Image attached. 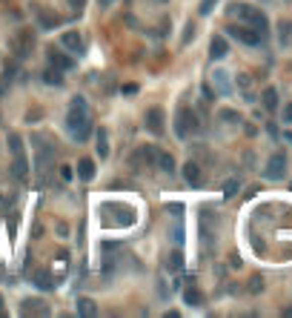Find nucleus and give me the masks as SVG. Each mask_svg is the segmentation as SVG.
Masks as SVG:
<instances>
[{
	"instance_id": "412c9836",
	"label": "nucleus",
	"mask_w": 292,
	"mask_h": 318,
	"mask_svg": "<svg viewBox=\"0 0 292 318\" xmlns=\"http://www.w3.org/2000/svg\"><path fill=\"white\" fill-rule=\"evenodd\" d=\"M166 267L172 270V273H175V270H181V267H184V255H181V252H172V255H169V261H166Z\"/></svg>"
},
{
	"instance_id": "f8f14e48",
	"label": "nucleus",
	"mask_w": 292,
	"mask_h": 318,
	"mask_svg": "<svg viewBox=\"0 0 292 318\" xmlns=\"http://www.w3.org/2000/svg\"><path fill=\"white\" fill-rule=\"evenodd\" d=\"M155 164H158V167L163 169L166 175H172V172H175V158H172L169 152H158V161H155Z\"/></svg>"
},
{
	"instance_id": "f03ea898",
	"label": "nucleus",
	"mask_w": 292,
	"mask_h": 318,
	"mask_svg": "<svg viewBox=\"0 0 292 318\" xmlns=\"http://www.w3.org/2000/svg\"><path fill=\"white\" fill-rule=\"evenodd\" d=\"M198 115H195L189 106H181L178 109V118H175V132H178V138H186V135H192V132H198Z\"/></svg>"
},
{
	"instance_id": "7c9ffc66",
	"label": "nucleus",
	"mask_w": 292,
	"mask_h": 318,
	"mask_svg": "<svg viewBox=\"0 0 292 318\" xmlns=\"http://www.w3.org/2000/svg\"><path fill=\"white\" fill-rule=\"evenodd\" d=\"M261 287H264V281H261V278H252V292H258Z\"/></svg>"
},
{
	"instance_id": "7ed1b4c3",
	"label": "nucleus",
	"mask_w": 292,
	"mask_h": 318,
	"mask_svg": "<svg viewBox=\"0 0 292 318\" xmlns=\"http://www.w3.org/2000/svg\"><path fill=\"white\" fill-rule=\"evenodd\" d=\"M229 12H232V15H238V18H244V20H249V23H252V29H258L261 35H264V32H266V26H269V23H266V15H264V12L252 9V6L235 3V6H232Z\"/></svg>"
},
{
	"instance_id": "39448f33",
	"label": "nucleus",
	"mask_w": 292,
	"mask_h": 318,
	"mask_svg": "<svg viewBox=\"0 0 292 318\" xmlns=\"http://www.w3.org/2000/svg\"><path fill=\"white\" fill-rule=\"evenodd\" d=\"M283 172H286V155H283V152H275L272 158H269V164H266L264 175L269 178V181H278V178H283Z\"/></svg>"
},
{
	"instance_id": "c85d7f7f",
	"label": "nucleus",
	"mask_w": 292,
	"mask_h": 318,
	"mask_svg": "<svg viewBox=\"0 0 292 318\" xmlns=\"http://www.w3.org/2000/svg\"><path fill=\"white\" fill-rule=\"evenodd\" d=\"M283 124H292V103L283 106Z\"/></svg>"
},
{
	"instance_id": "6e6552de",
	"label": "nucleus",
	"mask_w": 292,
	"mask_h": 318,
	"mask_svg": "<svg viewBox=\"0 0 292 318\" xmlns=\"http://www.w3.org/2000/svg\"><path fill=\"white\" fill-rule=\"evenodd\" d=\"M226 52H229V43H226V37H212V43H209V55H212V61H221V58H226Z\"/></svg>"
},
{
	"instance_id": "aec40b11",
	"label": "nucleus",
	"mask_w": 292,
	"mask_h": 318,
	"mask_svg": "<svg viewBox=\"0 0 292 318\" xmlns=\"http://www.w3.org/2000/svg\"><path fill=\"white\" fill-rule=\"evenodd\" d=\"M264 106L266 109H275V106H278V92H275V89H266L264 92Z\"/></svg>"
},
{
	"instance_id": "4468645a",
	"label": "nucleus",
	"mask_w": 292,
	"mask_h": 318,
	"mask_svg": "<svg viewBox=\"0 0 292 318\" xmlns=\"http://www.w3.org/2000/svg\"><path fill=\"white\" fill-rule=\"evenodd\" d=\"M78 175L83 178V181H92V178H95V164H92L89 158H83L78 164Z\"/></svg>"
},
{
	"instance_id": "f3484780",
	"label": "nucleus",
	"mask_w": 292,
	"mask_h": 318,
	"mask_svg": "<svg viewBox=\"0 0 292 318\" xmlns=\"http://www.w3.org/2000/svg\"><path fill=\"white\" fill-rule=\"evenodd\" d=\"M20 309H23V312H40V315H46V312H49V307H46V304H37V301H32V298L23 301V307H20Z\"/></svg>"
},
{
	"instance_id": "dca6fc26",
	"label": "nucleus",
	"mask_w": 292,
	"mask_h": 318,
	"mask_svg": "<svg viewBox=\"0 0 292 318\" xmlns=\"http://www.w3.org/2000/svg\"><path fill=\"white\" fill-rule=\"evenodd\" d=\"M184 301L189 304V307H201V304H204V295H201L198 290H192V287H189V290L184 292Z\"/></svg>"
},
{
	"instance_id": "a211bd4d",
	"label": "nucleus",
	"mask_w": 292,
	"mask_h": 318,
	"mask_svg": "<svg viewBox=\"0 0 292 318\" xmlns=\"http://www.w3.org/2000/svg\"><path fill=\"white\" fill-rule=\"evenodd\" d=\"M78 312H80V315H95V312H97L95 301H89V298H80V301H78Z\"/></svg>"
},
{
	"instance_id": "5701e85b",
	"label": "nucleus",
	"mask_w": 292,
	"mask_h": 318,
	"mask_svg": "<svg viewBox=\"0 0 292 318\" xmlns=\"http://www.w3.org/2000/svg\"><path fill=\"white\" fill-rule=\"evenodd\" d=\"M18 46H20V55H29V52H32V35L23 32V37L18 40Z\"/></svg>"
},
{
	"instance_id": "9b49d317",
	"label": "nucleus",
	"mask_w": 292,
	"mask_h": 318,
	"mask_svg": "<svg viewBox=\"0 0 292 318\" xmlns=\"http://www.w3.org/2000/svg\"><path fill=\"white\" fill-rule=\"evenodd\" d=\"M49 63H52L54 69H61V72H66V69H72V66H75V61H72V58H66V55H61V52H49Z\"/></svg>"
},
{
	"instance_id": "cd10ccee",
	"label": "nucleus",
	"mask_w": 292,
	"mask_h": 318,
	"mask_svg": "<svg viewBox=\"0 0 292 318\" xmlns=\"http://www.w3.org/2000/svg\"><path fill=\"white\" fill-rule=\"evenodd\" d=\"M221 118H223V121H238V112H232V109H223Z\"/></svg>"
},
{
	"instance_id": "393cba45",
	"label": "nucleus",
	"mask_w": 292,
	"mask_h": 318,
	"mask_svg": "<svg viewBox=\"0 0 292 318\" xmlns=\"http://www.w3.org/2000/svg\"><path fill=\"white\" fill-rule=\"evenodd\" d=\"M37 287H40V290H43V287H46V290H52V287H54V281H52V278H49V275H37Z\"/></svg>"
},
{
	"instance_id": "1a4fd4ad",
	"label": "nucleus",
	"mask_w": 292,
	"mask_h": 318,
	"mask_svg": "<svg viewBox=\"0 0 292 318\" xmlns=\"http://www.w3.org/2000/svg\"><path fill=\"white\" fill-rule=\"evenodd\" d=\"M146 129H149V132H158V135H160V129H163V112L155 109V106L146 112Z\"/></svg>"
},
{
	"instance_id": "f257e3e1",
	"label": "nucleus",
	"mask_w": 292,
	"mask_h": 318,
	"mask_svg": "<svg viewBox=\"0 0 292 318\" xmlns=\"http://www.w3.org/2000/svg\"><path fill=\"white\" fill-rule=\"evenodd\" d=\"M66 129L72 132L75 141H86L89 138V106L83 97H72L69 112H66Z\"/></svg>"
},
{
	"instance_id": "9d476101",
	"label": "nucleus",
	"mask_w": 292,
	"mask_h": 318,
	"mask_svg": "<svg viewBox=\"0 0 292 318\" xmlns=\"http://www.w3.org/2000/svg\"><path fill=\"white\" fill-rule=\"evenodd\" d=\"M184 178H186V184L189 186H201V181H204V178H201V167L192 164V161L184 164Z\"/></svg>"
},
{
	"instance_id": "20e7f679",
	"label": "nucleus",
	"mask_w": 292,
	"mask_h": 318,
	"mask_svg": "<svg viewBox=\"0 0 292 318\" xmlns=\"http://www.w3.org/2000/svg\"><path fill=\"white\" fill-rule=\"evenodd\" d=\"M155 161H158V149H155V146H141L138 152L129 155V167L143 169V167H152Z\"/></svg>"
},
{
	"instance_id": "2eb2a0df",
	"label": "nucleus",
	"mask_w": 292,
	"mask_h": 318,
	"mask_svg": "<svg viewBox=\"0 0 292 318\" xmlns=\"http://www.w3.org/2000/svg\"><path fill=\"white\" fill-rule=\"evenodd\" d=\"M37 23H40L43 29H54L57 23H61V18L52 15V12H40V15H37Z\"/></svg>"
},
{
	"instance_id": "ddd939ff",
	"label": "nucleus",
	"mask_w": 292,
	"mask_h": 318,
	"mask_svg": "<svg viewBox=\"0 0 292 318\" xmlns=\"http://www.w3.org/2000/svg\"><path fill=\"white\" fill-rule=\"evenodd\" d=\"M18 158H15V164H12V175L15 178H26L29 175V167H26V158L20 155V152H15Z\"/></svg>"
},
{
	"instance_id": "0eeeda50",
	"label": "nucleus",
	"mask_w": 292,
	"mask_h": 318,
	"mask_svg": "<svg viewBox=\"0 0 292 318\" xmlns=\"http://www.w3.org/2000/svg\"><path fill=\"white\" fill-rule=\"evenodd\" d=\"M61 46L72 55H83V40H80L78 32H66V35L61 37Z\"/></svg>"
},
{
	"instance_id": "6ab92c4d",
	"label": "nucleus",
	"mask_w": 292,
	"mask_h": 318,
	"mask_svg": "<svg viewBox=\"0 0 292 318\" xmlns=\"http://www.w3.org/2000/svg\"><path fill=\"white\" fill-rule=\"evenodd\" d=\"M97 155L106 158L109 155V146H106V129H97Z\"/></svg>"
},
{
	"instance_id": "a878e982",
	"label": "nucleus",
	"mask_w": 292,
	"mask_h": 318,
	"mask_svg": "<svg viewBox=\"0 0 292 318\" xmlns=\"http://www.w3.org/2000/svg\"><path fill=\"white\" fill-rule=\"evenodd\" d=\"M235 192H238V181H226V186H223V195H226V198H232Z\"/></svg>"
},
{
	"instance_id": "bb28decb",
	"label": "nucleus",
	"mask_w": 292,
	"mask_h": 318,
	"mask_svg": "<svg viewBox=\"0 0 292 318\" xmlns=\"http://www.w3.org/2000/svg\"><path fill=\"white\" fill-rule=\"evenodd\" d=\"M215 3H218V0H204V3H201V15H209Z\"/></svg>"
},
{
	"instance_id": "b1692460",
	"label": "nucleus",
	"mask_w": 292,
	"mask_h": 318,
	"mask_svg": "<svg viewBox=\"0 0 292 318\" xmlns=\"http://www.w3.org/2000/svg\"><path fill=\"white\" fill-rule=\"evenodd\" d=\"M281 43H292V23H281Z\"/></svg>"
},
{
	"instance_id": "473e14b6",
	"label": "nucleus",
	"mask_w": 292,
	"mask_h": 318,
	"mask_svg": "<svg viewBox=\"0 0 292 318\" xmlns=\"http://www.w3.org/2000/svg\"><path fill=\"white\" fill-rule=\"evenodd\" d=\"M0 304H3V298H0Z\"/></svg>"
},
{
	"instance_id": "4be33fe9",
	"label": "nucleus",
	"mask_w": 292,
	"mask_h": 318,
	"mask_svg": "<svg viewBox=\"0 0 292 318\" xmlns=\"http://www.w3.org/2000/svg\"><path fill=\"white\" fill-rule=\"evenodd\" d=\"M43 80L46 83H52V86H57V83H61V69H46V75H43Z\"/></svg>"
},
{
	"instance_id": "c756f323",
	"label": "nucleus",
	"mask_w": 292,
	"mask_h": 318,
	"mask_svg": "<svg viewBox=\"0 0 292 318\" xmlns=\"http://www.w3.org/2000/svg\"><path fill=\"white\" fill-rule=\"evenodd\" d=\"M9 143H12V152H20V138H18V135H12Z\"/></svg>"
},
{
	"instance_id": "2f4dec72",
	"label": "nucleus",
	"mask_w": 292,
	"mask_h": 318,
	"mask_svg": "<svg viewBox=\"0 0 292 318\" xmlns=\"http://www.w3.org/2000/svg\"><path fill=\"white\" fill-rule=\"evenodd\" d=\"M72 6H75V9H80V6H83V3H86V0H69Z\"/></svg>"
},
{
	"instance_id": "423d86ee",
	"label": "nucleus",
	"mask_w": 292,
	"mask_h": 318,
	"mask_svg": "<svg viewBox=\"0 0 292 318\" xmlns=\"http://www.w3.org/2000/svg\"><path fill=\"white\" fill-rule=\"evenodd\" d=\"M232 37H238L241 43H247V46H258L261 40H264V35L258 32V29H244V26H229L226 29Z\"/></svg>"
}]
</instances>
